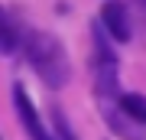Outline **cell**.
<instances>
[{"label":"cell","instance_id":"277c9868","mask_svg":"<svg viewBox=\"0 0 146 140\" xmlns=\"http://www.w3.org/2000/svg\"><path fill=\"white\" fill-rule=\"evenodd\" d=\"M13 108H16V114H20V124L26 127V134L33 140H42L46 137V127H42V117H39V111H36V104L29 101V94L23 85H13Z\"/></svg>","mask_w":146,"mask_h":140},{"label":"cell","instance_id":"6da1fadb","mask_svg":"<svg viewBox=\"0 0 146 140\" xmlns=\"http://www.w3.org/2000/svg\"><path fill=\"white\" fill-rule=\"evenodd\" d=\"M26 56H29L33 72L46 82V88H55L58 91L68 82V75H72L68 56H65L62 42H58L52 33H33V36L26 39Z\"/></svg>","mask_w":146,"mask_h":140},{"label":"cell","instance_id":"8992f818","mask_svg":"<svg viewBox=\"0 0 146 140\" xmlns=\"http://www.w3.org/2000/svg\"><path fill=\"white\" fill-rule=\"evenodd\" d=\"M20 49V33H16V26L7 20V13L0 10V52L3 56H10V52Z\"/></svg>","mask_w":146,"mask_h":140},{"label":"cell","instance_id":"7a4b0ae2","mask_svg":"<svg viewBox=\"0 0 146 140\" xmlns=\"http://www.w3.org/2000/svg\"><path fill=\"white\" fill-rule=\"evenodd\" d=\"M94 82H98V94L104 98L117 88V56L101 36V29H94Z\"/></svg>","mask_w":146,"mask_h":140},{"label":"cell","instance_id":"5b68a950","mask_svg":"<svg viewBox=\"0 0 146 140\" xmlns=\"http://www.w3.org/2000/svg\"><path fill=\"white\" fill-rule=\"evenodd\" d=\"M117 104L127 121H133L136 127H146V94H120Z\"/></svg>","mask_w":146,"mask_h":140},{"label":"cell","instance_id":"52a82bcc","mask_svg":"<svg viewBox=\"0 0 146 140\" xmlns=\"http://www.w3.org/2000/svg\"><path fill=\"white\" fill-rule=\"evenodd\" d=\"M52 121H55V130H58V137H62V140H75L72 127H68V124H65V117H62V111H55V114H52Z\"/></svg>","mask_w":146,"mask_h":140},{"label":"cell","instance_id":"3957f363","mask_svg":"<svg viewBox=\"0 0 146 140\" xmlns=\"http://www.w3.org/2000/svg\"><path fill=\"white\" fill-rule=\"evenodd\" d=\"M101 26H104V29H107L117 42H130V36H133L130 13H127V7L117 3V0L104 3V10H101Z\"/></svg>","mask_w":146,"mask_h":140},{"label":"cell","instance_id":"ba28073f","mask_svg":"<svg viewBox=\"0 0 146 140\" xmlns=\"http://www.w3.org/2000/svg\"><path fill=\"white\" fill-rule=\"evenodd\" d=\"M42 140H52V137H49V134H46V137H42Z\"/></svg>","mask_w":146,"mask_h":140}]
</instances>
